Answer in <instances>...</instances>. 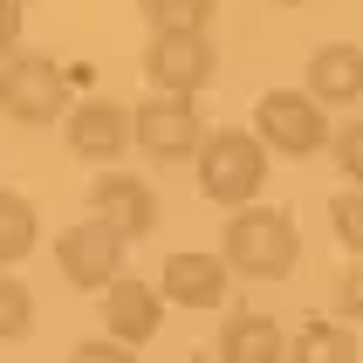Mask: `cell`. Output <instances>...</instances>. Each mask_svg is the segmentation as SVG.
Returning a JSON list of instances; mask_svg holds the SVG:
<instances>
[{
    "mask_svg": "<svg viewBox=\"0 0 363 363\" xmlns=\"http://www.w3.org/2000/svg\"><path fill=\"white\" fill-rule=\"evenodd\" d=\"M130 117H138V151H144V158H158V164L199 158L206 123H199V110H192V96H164V89H151L144 103H130Z\"/></svg>",
    "mask_w": 363,
    "mask_h": 363,
    "instance_id": "cell-4",
    "label": "cell"
},
{
    "mask_svg": "<svg viewBox=\"0 0 363 363\" xmlns=\"http://www.w3.org/2000/svg\"><path fill=\"white\" fill-rule=\"evenodd\" d=\"M336 315L343 323H363V261L336 274Z\"/></svg>",
    "mask_w": 363,
    "mask_h": 363,
    "instance_id": "cell-19",
    "label": "cell"
},
{
    "mask_svg": "<svg viewBox=\"0 0 363 363\" xmlns=\"http://www.w3.org/2000/svg\"><path fill=\"white\" fill-rule=\"evenodd\" d=\"M308 96L323 103V110L363 103V48L357 41H323V48L308 55Z\"/></svg>",
    "mask_w": 363,
    "mask_h": 363,
    "instance_id": "cell-11",
    "label": "cell"
},
{
    "mask_svg": "<svg viewBox=\"0 0 363 363\" xmlns=\"http://www.w3.org/2000/svg\"><path fill=\"white\" fill-rule=\"evenodd\" d=\"M62 103H69V76H62V62H48V55H7L0 110H7L14 123H55Z\"/></svg>",
    "mask_w": 363,
    "mask_h": 363,
    "instance_id": "cell-6",
    "label": "cell"
},
{
    "mask_svg": "<svg viewBox=\"0 0 363 363\" xmlns=\"http://www.w3.org/2000/svg\"><path fill=\"white\" fill-rule=\"evenodd\" d=\"M62 130H69V151L89 164H117L130 144H138V117H130V103L117 96H82L69 117H62Z\"/></svg>",
    "mask_w": 363,
    "mask_h": 363,
    "instance_id": "cell-7",
    "label": "cell"
},
{
    "mask_svg": "<svg viewBox=\"0 0 363 363\" xmlns=\"http://www.w3.org/2000/svg\"><path fill=\"white\" fill-rule=\"evenodd\" d=\"M89 206H96L103 226H117L123 240H144V233L158 226V192H151L144 179H130V172H117V164L89 185Z\"/></svg>",
    "mask_w": 363,
    "mask_h": 363,
    "instance_id": "cell-9",
    "label": "cell"
},
{
    "mask_svg": "<svg viewBox=\"0 0 363 363\" xmlns=\"http://www.w3.org/2000/svg\"><path fill=\"white\" fill-rule=\"evenodd\" d=\"M185 363H220V357H185Z\"/></svg>",
    "mask_w": 363,
    "mask_h": 363,
    "instance_id": "cell-23",
    "label": "cell"
},
{
    "mask_svg": "<svg viewBox=\"0 0 363 363\" xmlns=\"http://www.w3.org/2000/svg\"><path fill=\"white\" fill-rule=\"evenodd\" d=\"M41 240V220H35V206L21 199V192H0V267H14L28 261Z\"/></svg>",
    "mask_w": 363,
    "mask_h": 363,
    "instance_id": "cell-16",
    "label": "cell"
},
{
    "mask_svg": "<svg viewBox=\"0 0 363 363\" xmlns=\"http://www.w3.org/2000/svg\"><path fill=\"white\" fill-rule=\"evenodd\" d=\"M144 76L164 96H199L220 76V48H213V35H151L144 41Z\"/></svg>",
    "mask_w": 363,
    "mask_h": 363,
    "instance_id": "cell-5",
    "label": "cell"
},
{
    "mask_svg": "<svg viewBox=\"0 0 363 363\" xmlns=\"http://www.w3.org/2000/svg\"><path fill=\"white\" fill-rule=\"evenodd\" d=\"M28 329H35V295H28L21 274L0 267V343H14V336H28Z\"/></svg>",
    "mask_w": 363,
    "mask_h": 363,
    "instance_id": "cell-17",
    "label": "cell"
},
{
    "mask_svg": "<svg viewBox=\"0 0 363 363\" xmlns=\"http://www.w3.org/2000/svg\"><path fill=\"white\" fill-rule=\"evenodd\" d=\"M336 164H343L350 185H363V123H343L336 130Z\"/></svg>",
    "mask_w": 363,
    "mask_h": 363,
    "instance_id": "cell-20",
    "label": "cell"
},
{
    "mask_svg": "<svg viewBox=\"0 0 363 363\" xmlns=\"http://www.w3.org/2000/svg\"><path fill=\"white\" fill-rule=\"evenodd\" d=\"M281 7H302V0H281Z\"/></svg>",
    "mask_w": 363,
    "mask_h": 363,
    "instance_id": "cell-24",
    "label": "cell"
},
{
    "mask_svg": "<svg viewBox=\"0 0 363 363\" xmlns=\"http://www.w3.org/2000/svg\"><path fill=\"white\" fill-rule=\"evenodd\" d=\"M14 41H21V0H0V62L14 55Z\"/></svg>",
    "mask_w": 363,
    "mask_h": 363,
    "instance_id": "cell-22",
    "label": "cell"
},
{
    "mask_svg": "<svg viewBox=\"0 0 363 363\" xmlns=\"http://www.w3.org/2000/svg\"><path fill=\"white\" fill-rule=\"evenodd\" d=\"M69 363H138V350H123L117 336H96V343H76Z\"/></svg>",
    "mask_w": 363,
    "mask_h": 363,
    "instance_id": "cell-21",
    "label": "cell"
},
{
    "mask_svg": "<svg viewBox=\"0 0 363 363\" xmlns=\"http://www.w3.org/2000/svg\"><path fill=\"white\" fill-rule=\"evenodd\" d=\"M158 323H164V288L138 281V274L110 281V295H103V329H110L123 350L151 343V336H158Z\"/></svg>",
    "mask_w": 363,
    "mask_h": 363,
    "instance_id": "cell-10",
    "label": "cell"
},
{
    "mask_svg": "<svg viewBox=\"0 0 363 363\" xmlns=\"http://www.w3.org/2000/svg\"><path fill=\"white\" fill-rule=\"evenodd\" d=\"M151 35H206L220 21V0H138Z\"/></svg>",
    "mask_w": 363,
    "mask_h": 363,
    "instance_id": "cell-15",
    "label": "cell"
},
{
    "mask_svg": "<svg viewBox=\"0 0 363 363\" xmlns=\"http://www.w3.org/2000/svg\"><path fill=\"white\" fill-rule=\"evenodd\" d=\"M123 233L117 226H103L96 213L82 226H69L62 233V247H55V261H62V281H76V288H110V281H123Z\"/></svg>",
    "mask_w": 363,
    "mask_h": 363,
    "instance_id": "cell-8",
    "label": "cell"
},
{
    "mask_svg": "<svg viewBox=\"0 0 363 363\" xmlns=\"http://www.w3.org/2000/svg\"><path fill=\"white\" fill-rule=\"evenodd\" d=\"M254 138L267 151H281V158H315L329 144V110L308 89H267L254 103Z\"/></svg>",
    "mask_w": 363,
    "mask_h": 363,
    "instance_id": "cell-3",
    "label": "cell"
},
{
    "mask_svg": "<svg viewBox=\"0 0 363 363\" xmlns=\"http://www.w3.org/2000/svg\"><path fill=\"white\" fill-rule=\"evenodd\" d=\"M220 363H288V336L274 315H261V308H240V315H226L220 329Z\"/></svg>",
    "mask_w": 363,
    "mask_h": 363,
    "instance_id": "cell-13",
    "label": "cell"
},
{
    "mask_svg": "<svg viewBox=\"0 0 363 363\" xmlns=\"http://www.w3.org/2000/svg\"><path fill=\"white\" fill-rule=\"evenodd\" d=\"M199 192L213 206H254L261 199V185H267V144L254 138V130H206L199 144Z\"/></svg>",
    "mask_w": 363,
    "mask_h": 363,
    "instance_id": "cell-2",
    "label": "cell"
},
{
    "mask_svg": "<svg viewBox=\"0 0 363 363\" xmlns=\"http://www.w3.org/2000/svg\"><path fill=\"white\" fill-rule=\"evenodd\" d=\"M288 363H357V336L343 323H302L295 329V343H288Z\"/></svg>",
    "mask_w": 363,
    "mask_h": 363,
    "instance_id": "cell-14",
    "label": "cell"
},
{
    "mask_svg": "<svg viewBox=\"0 0 363 363\" xmlns=\"http://www.w3.org/2000/svg\"><path fill=\"white\" fill-rule=\"evenodd\" d=\"M329 226H336V240L363 261V192H343V199L329 206Z\"/></svg>",
    "mask_w": 363,
    "mask_h": 363,
    "instance_id": "cell-18",
    "label": "cell"
},
{
    "mask_svg": "<svg viewBox=\"0 0 363 363\" xmlns=\"http://www.w3.org/2000/svg\"><path fill=\"white\" fill-rule=\"evenodd\" d=\"M158 288L179 308H220L226 302V254H172Z\"/></svg>",
    "mask_w": 363,
    "mask_h": 363,
    "instance_id": "cell-12",
    "label": "cell"
},
{
    "mask_svg": "<svg viewBox=\"0 0 363 363\" xmlns=\"http://www.w3.org/2000/svg\"><path fill=\"white\" fill-rule=\"evenodd\" d=\"M302 261V233L281 206H240L226 220V267L254 274V281H281L288 267Z\"/></svg>",
    "mask_w": 363,
    "mask_h": 363,
    "instance_id": "cell-1",
    "label": "cell"
}]
</instances>
